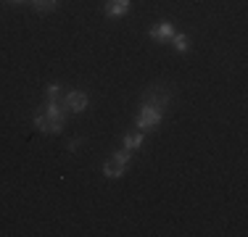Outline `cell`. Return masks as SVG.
Returning a JSON list of instances; mask_svg holds the SVG:
<instances>
[{"mask_svg":"<svg viewBox=\"0 0 248 237\" xmlns=\"http://www.w3.org/2000/svg\"><path fill=\"white\" fill-rule=\"evenodd\" d=\"M61 105H63V103H58V100H48L43 114L34 116V127H37L43 134H58V132H63L69 111L61 108Z\"/></svg>","mask_w":248,"mask_h":237,"instance_id":"1","label":"cell"},{"mask_svg":"<svg viewBox=\"0 0 248 237\" xmlns=\"http://www.w3.org/2000/svg\"><path fill=\"white\" fill-rule=\"evenodd\" d=\"M174 95H177V90L172 85L156 82V85H151L148 90L143 92V103L153 105V108H158V111H164V108H169V105L174 103Z\"/></svg>","mask_w":248,"mask_h":237,"instance_id":"2","label":"cell"},{"mask_svg":"<svg viewBox=\"0 0 248 237\" xmlns=\"http://www.w3.org/2000/svg\"><path fill=\"white\" fill-rule=\"evenodd\" d=\"M161 116H164V111H158V108H153V105L143 103L140 116H138V129H140V132H153V129L158 127V121H161Z\"/></svg>","mask_w":248,"mask_h":237,"instance_id":"3","label":"cell"},{"mask_svg":"<svg viewBox=\"0 0 248 237\" xmlns=\"http://www.w3.org/2000/svg\"><path fill=\"white\" fill-rule=\"evenodd\" d=\"M63 108H66L69 114H82V111L90 108V98L79 90H72L66 95V100H63Z\"/></svg>","mask_w":248,"mask_h":237,"instance_id":"4","label":"cell"},{"mask_svg":"<svg viewBox=\"0 0 248 237\" xmlns=\"http://www.w3.org/2000/svg\"><path fill=\"white\" fill-rule=\"evenodd\" d=\"M106 16H111V19H122V16L129 14V8H132V0H106Z\"/></svg>","mask_w":248,"mask_h":237,"instance_id":"5","label":"cell"},{"mask_svg":"<svg viewBox=\"0 0 248 237\" xmlns=\"http://www.w3.org/2000/svg\"><path fill=\"white\" fill-rule=\"evenodd\" d=\"M148 34H151V40H156V43H169L172 34H174V27H172V21H161L158 27H153Z\"/></svg>","mask_w":248,"mask_h":237,"instance_id":"6","label":"cell"},{"mask_svg":"<svg viewBox=\"0 0 248 237\" xmlns=\"http://www.w3.org/2000/svg\"><path fill=\"white\" fill-rule=\"evenodd\" d=\"M124 171H127V166H122L119 161H114V158L103 163V174L108 177V179H119V177H124Z\"/></svg>","mask_w":248,"mask_h":237,"instance_id":"7","label":"cell"},{"mask_svg":"<svg viewBox=\"0 0 248 237\" xmlns=\"http://www.w3.org/2000/svg\"><path fill=\"white\" fill-rule=\"evenodd\" d=\"M169 43L174 45L177 53H187V50H190V37H187V34H177V32H174Z\"/></svg>","mask_w":248,"mask_h":237,"instance_id":"8","label":"cell"},{"mask_svg":"<svg viewBox=\"0 0 248 237\" xmlns=\"http://www.w3.org/2000/svg\"><path fill=\"white\" fill-rule=\"evenodd\" d=\"M122 145L127 148V150H138V148L143 145V132H138V134H124V137H122Z\"/></svg>","mask_w":248,"mask_h":237,"instance_id":"9","label":"cell"},{"mask_svg":"<svg viewBox=\"0 0 248 237\" xmlns=\"http://www.w3.org/2000/svg\"><path fill=\"white\" fill-rule=\"evenodd\" d=\"M114 161H119L122 166H129V161H132V150H127V148H124V150H116Z\"/></svg>","mask_w":248,"mask_h":237,"instance_id":"10","label":"cell"},{"mask_svg":"<svg viewBox=\"0 0 248 237\" xmlns=\"http://www.w3.org/2000/svg\"><path fill=\"white\" fill-rule=\"evenodd\" d=\"M58 5V0H34V8L43 11V14H48V11H53Z\"/></svg>","mask_w":248,"mask_h":237,"instance_id":"11","label":"cell"},{"mask_svg":"<svg viewBox=\"0 0 248 237\" xmlns=\"http://www.w3.org/2000/svg\"><path fill=\"white\" fill-rule=\"evenodd\" d=\"M45 95H48V100H58V95H61V85H48Z\"/></svg>","mask_w":248,"mask_h":237,"instance_id":"12","label":"cell"},{"mask_svg":"<svg viewBox=\"0 0 248 237\" xmlns=\"http://www.w3.org/2000/svg\"><path fill=\"white\" fill-rule=\"evenodd\" d=\"M8 3H24V0H8Z\"/></svg>","mask_w":248,"mask_h":237,"instance_id":"13","label":"cell"}]
</instances>
